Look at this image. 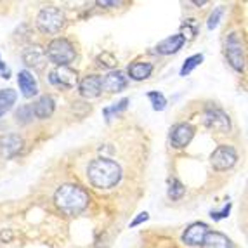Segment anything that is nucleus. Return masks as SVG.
<instances>
[{
    "label": "nucleus",
    "instance_id": "obj_13",
    "mask_svg": "<svg viewBox=\"0 0 248 248\" xmlns=\"http://www.w3.org/2000/svg\"><path fill=\"white\" fill-rule=\"evenodd\" d=\"M78 91L83 97H87V99H94L97 95L101 94V77L97 75H89L85 78L80 82L78 85Z\"/></svg>",
    "mask_w": 248,
    "mask_h": 248
},
{
    "label": "nucleus",
    "instance_id": "obj_32",
    "mask_svg": "<svg viewBox=\"0 0 248 248\" xmlns=\"http://www.w3.org/2000/svg\"><path fill=\"white\" fill-rule=\"evenodd\" d=\"M13 238V232H11V229H7V231H2V234H0V240L2 241H9Z\"/></svg>",
    "mask_w": 248,
    "mask_h": 248
},
{
    "label": "nucleus",
    "instance_id": "obj_29",
    "mask_svg": "<svg viewBox=\"0 0 248 248\" xmlns=\"http://www.w3.org/2000/svg\"><path fill=\"white\" fill-rule=\"evenodd\" d=\"M229 212H231V203H228L226 207L222 208V210H219V212H212V219L214 220H220V219H226L229 215Z\"/></svg>",
    "mask_w": 248,
    "mask_h": 248
},
{
    "label": "nucleus",
    "instance_id": "obj_28",
    "mask_svg": "<svg viewBox=\"0 0 248 248\" xmlns=\"http://www.w3.org/2000/svg\"><path fill=\"white\" fill-rule=\"evenodd\" d=\"M184 33L187 35L189 38H193L196 35V26H195V19H187L186 23H184ZM186 35H184V38H186Z\"/></svg>",
    "mask_w": 248,
    "mask_h": 248
},
{
    "label": "nucleus",
    "instance_id": "obj_9",
    "mask_svg": "<svg viewBox=\"0 0 248 248\" xmlns=\"http://www.w3.org/2000/svg\"><path fill=\"white\" fill-rule=\"evenodd\" d=\"M208 234V226L203 222H195L191 224L189 228L184 231L182 234V241L189 247H200L205 241V236Z\"/></svg>",
    "mask_w": 248,
    "mask_h": 248
},
{
    "label": "nucleus",
    "instance_id": "obj_11",
    "mask_svg": "<svg viewBox=\"0 0 248 248\" xmlns=\"http://www.w3.org/2000/svg\"><path fill=\"white\" fill-rule=\"evenodd\" d=\"M127 87V77H125L124 71L116 70L109 71V73L101 78V91L106 92H120Z\"/></svg>",
    "mask_w": 248,
    "mask_h": 248
},
{
    "label": "nucleus",
    "instance_id": "obj_7",
    "mask_svg": "<svg viewBox=\"0 0 248 248\" xmlns=\"http://www.w3.org/2000/svg\"><path fill=\"white\" fill-rule=\"evenodd\" d=\"M236 160H238V153H236V149L232 148V146H228V144L219 146V148L215 149L210 156V163L215 170L231 169V167L236 163Z\"/></svg>",
    "mask_w": 248,
    "mask_h": 248
},
{
    "label": "nucleus",
    "instance_id": "obj_17",
    "mask_svg": "<svg viewBox=\"0 0 248 248\" xmlns=\"http://www.w3.org/2000/svg\"><path fill=\"white\" fill-rule=\"evenodd\" d=\"M54 108H56V104H54L52 97H50V95H42L31 109H33V115L37 116V118L46 120V118H49V116L54 113Z\"/></svg>",
    "mask_w": 248,
    "mask_h": 248
},
{
    "label": "nucleus",
    "instance_id": "obj_26",
    "mask_svg": "<svg viewBox=\"0 0 248 248\" xmlns=\"http://www.w3.org/2000/svg\"><path fill=\"white\" fill-rule=\"evenodd\" d=\"M97 64H99L101 68H115L116 66V59L113 58L111 54H108V52H103L97 56Z\"/></svg>",
    "mask_w": 248,
    "mask_h": 248
},
{
    "label": "nucleus",
    "instance_id": "obj_12",
    "mask_svg": "<svg viewBox=\"0 0 248 248\" xmlns=\"http://www.w3.org/2000/svg\"><path fill=\"white\" fill-rule=\"evenodd\" d=\"M23 61L26 62V66H31L35 70H42L46 66L47 56L46 50L42 49L40 46H30L23 50Z\"/></svg>",
    "mask_w": 248,
    "mask_h": 248
},
{
    "label": "nucleus",
    "instance_id": "obj_23",
    "mask_svg": "<svg viewBox=\"0 0 248 248\" xmlns=\"http://www.w3.org/2000/svg\"><path fill=\"white\" fill-rule=\"evenodd\" d=\"M148 99L151 101V104H153L155 111H163V109H165L167 99H165V95L161 94V92H149Z\"/></svg>",
    "mask_w": 248,
    "mask_h": 248
},
{
    "label": "nucleus",
    "instance_id": "obj_2",
    "mask_svg": "<svg viewBox=\"0 0 248 248\" xmlns=\"http://www.w3.org/2000/svg\"><path fill=\"white\" fill-rule=\"evenodd\" d=\"M54 202L59 207V210L66 215H77L87 208L89 195L87 191L77 184H64L56 191Z\"/></svg>",
    "mask_w": 248,
    "mask_h": 248
},
{
    "label": "nucleus",
    "instance_id": "obj_1",
    "mask_svg": "<svg viewBox=\"0 0 248 248\" xmlns=\"http://www.w3.org/2000/svg\"><path fill=\"white\" fill-rule=\"evenodd\" d=\"M89 181L97 189L115 187L122 179V167L109 158H95L87 169Z\"/></svg>",
    "mask_w": 248,
    "mask_h": 248
},
{
    "label": "nucleus",
    "instance_id": "obj_18",
    "mask_svg": "<svg viewBox=\"0 0 248 248\" xmlns=\"http://www.w3.org/2000/svg\"><path fill=\"white\" fill-rule=\"evenodd\" d=\"M153 71V64L151 62H134L128 66V75H130V78L132 80H146L151 75Z\"/></svg>",
    "mask_w": 248,
    "mask_h": 248
},
{
    "label": "nucleus",
    "instance_id": "obj_27",
    "mask_svg": "<svg viewBox=\"0 0 248 248\" xmlns=\"http://www.w3.org/2000/svg\"><path fill=\"white\" fill-rule=\"evenodd\" d=\"M222 13H224V7L220 5V7H217L214 11V13L210 14V17H208V23H207L208 30H214L215 26L219 25V21H220V16H222Z\"/></svg>",
    "mask_w": 248,
    "mask_h": 248
},
{
    "label": "nucleus",
    "instance_id": "obj_19",
    "mask_svg": "<svg viewBox=\"0 0 248 248\" xmlns=\"http://www.w3.org/2000/svg\"><path fill=\"white\" fill-rule=\"evenodd\" d=\"M203 247L205 248H232L231 241L228 240V236L220 234V232H210L205 236V241H203Z\"/></svg>",
    "mask_w": 248,
    "mask_h": 248
},
{
    "label": "nucleus",
    "instance_id": "obj_5",
    "mask_svg": "<svg viewBox=\"0 0 248 248\" xmlns=\"http://www.w3.org/2000/svg\"><path fill=\"white\" fill-rule=\"evenodd\" d=\"M203 122L208 128L215 130V132H229L231 130V120L229 116L217 106H208L205 109V115H203Z\"/></svg>",
    "mask_w": 248,
    "mask_h": 248
},
{
    "label": "nucleus",
    "instance_id": "obj_25",
    "mask_svg": "<svg viewBox=\"0 0 248 248\" xmlns=\"http://www.w3.org/2000/svg\"><path fill=\"white\" fill-rule=\"evenodd\" d=\"M127 104H128V99L125 97V99H122L118 104H115V106L111 108H104V116H106V122L111 120V115H118V113H122L124 109H127Z\"/></svg>",
    "mask_w": 248,
    "mask_h": 248
},
{
    "label": "nucleus",
    "instance_id": "obj_4",
    "mask_svg": "<svg viewBox=\"0 0 248 248\" xmlns=\"http://www.w3.org/2000/svg\"><path fill=\"white\" fill-rule=\"evenodd\" d=\"M37 26L42 33H58L64 26V14L58 7H44L37 16Z\"/></svg>",
    "mask_w": 248,
    "mask_h": 248
},
{
    "label": "nucleus",
    "instance_id": "obj_21",
    "mask_svg": "<svg viewBox=\"0 0 248 248\" xmlns=\"http://www.w3.org/2000/svg\"><path fill=\"white\" fill-rule=\"evenodd\" d=\"M202 61H203L202 54H195V56L187 58L186 61H184V64H182V68H181V77H186V75H189L196 66H200V64H202Z\"/></svg>",
    "mask_w": 248,
    "mask_h": 248
},
{
    "label": "nucleus",
    "instance_id": "obj_22",
    "mask_svg": "<svg viewBox=\"0 0 248 248\" xmlns=\"http://www.w3.org/2000/svg\"><path fill=\"white\" fill-rule=\"evenodd\" d=\"M186 193V187L182 186V182L179 179H172L169 182V198L170 200H181Z\"/></svg>",
    "mask_w": 248,
    "mask_h": 248
},
{
    "label": "nucleus",
    "instance_id": "obj_30",
    "mask_svg": "<svg viewBox=\"0 0 248 248\" xmlns=\"http://www.w3.org/2000/svg\"><path fill=\"white\" fill-rule=\"evenodd\" d=\"M149 219V215L146 214V212H142V214H139L136 217V219L130 222V228H136V226H139V224H142V222H146V220Z\"/></svg>",
    "mask_w": 248,
    "mask_h": 248
},
{
    "label": "nucleus",
    "instance_id": "obj_15",
    "mask_svg": "<svg viewBox=\"0 0 248 248\" xmlns=\"http://www.w3.org/2000/svg\"><path fill=\"white\" fill-rule=\"evenodd\" d=\"M21 148H23V139L19 136L9 134L0 137V149L7 158H14L21 151Z\"/></svg>",
    "mask_w": 248,
    "mask_h": 248
},
{
    "label": "nucleus",
    "instance_id": "obj_6",
    "mask_svg": "<svg viewBox=\"0 0 248 248\" xmlns=\"http://www.w3.org/2000/svg\"><path fill=\"white\" fill-rule=\"evenodd\" d=\"M226 56L229 59V64L236 71L245 70V54H243V44H241L238 33H231L226 42Z\"/></svg>",
    "mask_w": 248,
    "mask_h": 248
},
{
    "label": "nucleus",
    "instance_id": "obj_10",
    "mask_svg": "<svg viewBox=\"0 0 248 248\" xmlns=\"http://www.w3.org/2000/svg\"><path fill=\"white\" fill-rule=\"evenodd\" d=\"M195 136V128L191 127L189 124H179L172 128V134H170V141H172V146L177 149L186 148L191 142Z\"/></svg>",
    "mask_w": 248,
    "mask_h": 248
},
{
    "label": "nucleus",
    "instance_id": "obj_8",
    "mask_svg": "<svg viewBox=\"0 0 248 248\" xmlns=\"http://www.w3.org/2000/svg\"><path fill=\"white\" fill-rule=\"evenodd\" d=\"M50 83L62 89H73L77 83V73L68 66H58L49 77Z\"/></svg>",
    "mask_w": 248,
    "mask_h": 248
},
{
    "label": "nucleus",
    "instance_id": "obj_16",
    "mask_svg": "<svg viewBox=\"0 0 248 248\" xmlns=\"http://www.w3.org/2000/svg\"><path fill=\"white\" fill-rule=\"evenodd\" d=\"M184 42H186V38L182 37V33L172 35V37L165 38V40H161L160 44H158V46H156V52L163 54V56L174 54V52H177L179 49H182Z\"/></svg>",
    "mask_w": 248,
    "mask_h": 248
},
{
    "label": "nucleus",
    "instance_id": "obj_34",
    "mask_svg": "<svg viewBox=\"0 0 248 248\" xmlns=\"http://www.w3.org/2000/svg\"><path fill=\"white\" fill-rule=\"evenodd\" d=\"M193 4H195V5H205L207 2H205V0H202V2H198V0H196V2H193Z\"/></svg>",
    "mask_w": 248,
    "mask_h": 248
},
{
    "label": "nucleus",
    "instance_id": "obj_3",
    "mask_svg": "<svg viewBox=\"0 0 248 248\" xmlns=\"http://www.w3.org/2000/svg\"><path fill=\"white\" fill-rule=\"evenodd\" d=\"M46 56L56 66H68L75 59L77 52H75V47L70 40H66V38H54L47 46Z\"/></svg>",
    "mask_w": 248,
    "mask_h": 248
},
{
    "label": "nucleus",
    "instance_id": "obj_24",
    "mask_svg": "<svg viewBox=\"0 0 248 248\" xmlns=\"http://www.w3.org/2000/svg\"><path fill=\"white\" fill-rule=\"evenodd\" d=\"M31 118H33V109H31V106H21L16 111V122L17 124L26 125V124L31 122Z\"/></svg>",
    "mask_w": 248,
    "mask_h": 248
},
{
    "label": "nucleus",
    "instance_id": "obj_20",
    "mask_svg": "<svg viewBox=\"0 0 248 248\" xmlns=\"http://www.w3.org/2000/svg\"><path fill=\"white\" fill-rule=\"evenodd\" d=\"M16 99H17V94L13 91V89H4V91H0V118L14 106Z\"/></svg>",
    "mask_w": 248,
    "mask_h": 248
},
{
    "label": "nucleus",
    "instance_id": "obj_14",
    "mask_svg": "<svg viewBox=\"0 0 248 248\" xmlns=\"http://www.w3.org/2000/svg\"><path fill=\"white\" fill-rule=\"evenodd\" d=\"M17 83H19V91L25 97H33L38 92V83L33 78V75L28 70H21L17 75Z\"/></svg>",
    "mask_w": 248,
    "mask_h": 248
},
{
    "label": "nucleus",
    "instance_id": "obj_33",
    "mask_svg": "<svg viewBox=\"0 0 248 248\" xmlns=\"http://www.w3.org/2000/svg\"><path fill=\"white\" fill-rule=\"evenodd\" d=\"M97 5H109V7H116V5H120V2H97Z\"/></svg>",
    "mask_w": 248,
    "mask_h": 248
},
{
    "label": "nucleus",
    "instance_id": "obj_31",
    "mask_svg": "<svg viewBox=\"0 0 248 248\" xmlns=\"http://www.w3.org/2000/svg\"><path fill=\"white\" fill-rule=\"evenodd\" d=\"M0 77H2V78H5V80L11 77V70L5 66V62H2V59H0Z\"/></svg>",
    "mask_w": 248,
    "mask_h": 248
}]
</instances>
